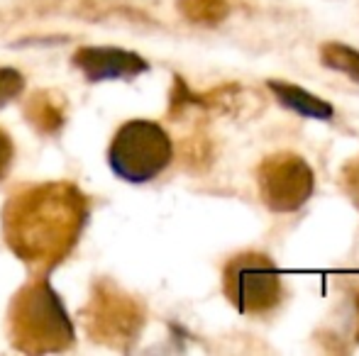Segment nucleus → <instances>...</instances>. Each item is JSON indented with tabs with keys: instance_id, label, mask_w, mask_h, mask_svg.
<instances>
[{
	"instance_id": "obj_1",
	"label": "nucleus",
	"mask_w": 359,
	"mask_h": 356,
	"mask_svg": "<svg viewBox=\"0 0 359 356\" xmlns=\"http://www.w3.org/2000/svg\"><path fill=\"white\" fill-rule=\"evenodd\" d=\"M86 222V198L72 183L32 185L3 210L8 247L25 264L52 269L72 252Z\"/></svg>"
},
{
	"instance_id": "obj_2",
	"label": "nucleus",
	"mask_w": 359,
	"mask_h": 356,
	"mask_svg": "<svg viewBox=\"0 0 359 356\" xmlns=\"http://www.w3.org/2000/svg\"><path fill=\"white\" fill-rule=\"evenodd\" d=\"M10 337L20 352H62L74 342V325L47 280H34L10 305Z\"/></svg>"
},
{
	"instance_id": "obj_3",
	"label": "nucleus",
	"mask_w": 359,
	"mask_h": 356,
	"mask_svg": "<svg viewBox=\"0 0 359 356\" xmlns=\"http://www.w3.org/2000/svg\"><path fill=\"white\" fill-rule=\"evenodd\" d=\"M174 159V144L159 122L130 120L115 132L108 162L115 176L128 183L156 178Z\"/></svg>"
},
{
	"instance_id": "obj_4",
	"label": "nucleus",
	"mask_w": 359,
	"mask_h": 356,
	"mask_svg": "<svg viewBox=\"0 0 359 356\" xmlns=\"http://www.w3.org/2000/svg\"><path fill=\"white\" fill-rule=\"evenodd\" d=\"M222 290L242 315H264L284 298L281 276L274 262L257 252L237 254L225 264Z\"/></svg>"
},
{
	"instance_id": "obj_5",
	"label": "nucleus",
	"mask_w": 359,
	"mask_h": 356,
	"mask_svg": "<svg viewBox=\"0 0 359 356\" xmlns=\"http://www.w3.org/2000/svg\"><path fill=\"white\" fill-rule=\"evenodd\" d=\"M262 203L274 213H293L303 208L316 188V176L308 162L298 154L276 152L257 169Z\"/></svg>"
},
{
	"instance_id": "obj_6",
	"label": "nucleus",
	"mask_w": 359,
	"mask_h": 356,
	"mask_svg": "<svg viewBox=\"0 0 359 356\" xmlns=\"http://www.w3.org/2000/svg\"><path fill=\"white\" fill-rule=\"evenodd\" d=\"M88 332L95 339H103L110 344H120L123 339H135V334L142 327V310L128 295L110 290V285L98 288V293L90 298L86 310Z\"/></svg>"
},
{
	"instance_id": "obj_7",
	"label": "nucleus",
	"mask_w": 359,
	"mask_h": 356,
	"mask_svg": "<svg viewBox=\"0 0 359 356\" xmlns=\"http://www.w3.org/2000/svg\"><path fill=\"white\" fill-rule=\"evenodd\" d=\"M74 64L86 73L88 81H113V78H135L147 71L142 57L113 47H83L76 52Z\"/></svg>"
},
{
	"instance_id": "obj_8",
	"label": "nucleus",
	"mask_w": 359,
	"mask_h": 356,
	"mask_svg": "<svg viewBox=\"0 0 359 356\" xmlns=\"http://www.w3.org/2000/svg\"><path fill=\"white\" fill-rule=\"evenodd\" d=\"M271 93L276 95L284 108L293 110V113L303 115V118H313V120H330L332 118V105L327 100L318 98V95L308 93L306 88H298L288 81H269L266 83Z\"/></svg>"
},
{
	"instance_id": "obj_9",
	"label": "nucleus",
	"mask_w": 359,
	"mask_h": 356,
	"mask_svg": "<svg viewBox=\"0 0 359 356\" xmlns=\"http://www.w3.org/2000/svg\"><path fill=\"white\" fill-rule=\"evenodd\" d=\"M320 62L332 71H340L359 83V52L340 42H325L320 47Z\"/></svg>"
},
{
	"instance_id": "obj_10",
	"label": "nucleus",
	"mask_w": 359,
	"mask_h": 356,
	"mask_svg": "<svg viewBox=\"0 0 359 356\" xmlns=\"http://www.w3.org/2000/svg\"><path fill=\"white\" fill-rule=\"evenodd\" d=\"M179 10L186 20L196 24H217L227 17V0H179Z\"/></svg>"
},
{
	"instance_id": "obj_11",
	"label": "nucleus",
	"mask_w": 359,
	"mask_h": 356,
	"mask_svg": "<svg viewBox=\"0 0 359 356\" xmlns=\"http://www.w3.org/2000/svg\"><path fill=\"white\" fill-rule=\"evenodd\" d=\"M27 118H29V122L37 129H42V132H54V129H59L64 122L62 108H59L57 100H49L47 93H37L29 100Z\"/></svg>"
},
{
	"instance_id": "obj_12",
	"label": "nucleus",
	"mask_w": 359,
	"mask_h": 356,
	"mask_svg": "<svg viewBox=\"0 0 359 356\" xmlns=\"http://www.w3.org/2000/svg\"><path fill=\"white\" fill-rule=\"evenodd\" d=\"M22 86H25V78L15 69H0V105L18 98Z\"/></svg>"
},
{
	"instance_id": "obj_13",
	"label": "nucleus",
	"mask_w": 359,
	"mask_h": 356,
	"mask_svg": "<svg viewBox=\"0 0 359 356\" xmlns=\"http://www.w3.org/2000/svg\"><path fill=\"white\" fill-rule=\"evenodd\" d=\"M342 188L352 195V200L359 203V159L350 162L345 169H342Z\"/></svg>"
},
{
	"instance_id": "obj_14",
	"label": "nucleus",
	"mask_w": 359,
	"mask_h": 356,
	"mask_svg": "<svg viewBox=\"0 0 359 356\" xmlns=\"http://www.w3.org/2000/svg\"><path fill=\"white\" fill-rule=\"evenodd\" d=\"M10 162H13V144H10V137L5 132H0V178L8 173Z\"/></svg>"
},
{
	"instance_id": "obj_15",
	"label": "nucleus",
	"mask_w": 359,
	"mask_h": 356,
	"mask_svg": "<svg viewBox=\"0 0 359 356\" xmlns=\"http://www.w3.org/2000/svg\"><path fill=\"white\" fill-rule=\"evenodd\" d=\"M357 305H359V293H357ZM359 339V337H357Z\"/></svg>"
}]
</instances>
